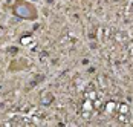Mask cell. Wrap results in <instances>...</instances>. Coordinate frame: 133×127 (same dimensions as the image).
Returning <instances> with one entry per match:
<instances>
[{
	"label": "cell",
	"instance_id": "obj_1",
	"mask_svg": "<svg viewBox=\"0 0 133 127\" xmlns=\"http://www.w3.org/2000/svg\"><path fill=\"white\" fill-rule=\"evenodd\" d=\"M5 126H15V127H26V126H35L40 124V121H37L35 118H32L31 115H20V113H12L8 116V119L2 121Z\"/></svg>",
	"mask_w": 133,
	"mask_h": 127
},
{
	"label": "cell",
	"instance_id": "obj_2",
	"mask_svg": "<svg viewBox=\"0 0 133 127\" xmlns=\"http://www.w3.org/2000/svg\"><path fill=\"white\" fill-rule=\"evenodd\" d=\"M113 116L119 121L121 124H130L133 121L132 109H130V106L125 104V103H116V109H115Z\"/></svg>",
	"mask_w": 133,
	"mask_h": 127
},
{
	"label": "cell",
	"instance_id": "obj_3",
	"mask_svg": "<svg viewBox=\"0 0 133 127\" xmlns=\"http://www.w3.org/2000/svg\"><path fill=\"white\" fill-rule=\"evenodd\" d=\"M115 41L124 45V43H127V41H129V35H127L125 32H122V31H121V32H116V34H115Z\"/></svg>",
	"mask_w": 133,
	"mask_h": 127
},
{
	"label": "cell",
	"instance_id": "obj_4",
	"mask_svg": "<svg viewBox=\"0 0 133 127\" xmlns=\"http://www.w3.org/2000/svg\"><path fill=\"white\" fill-rule=\"evenodd\" d=\"M125 11H127V15H129V17H133V0L130 2V5L127 6V9H125Z\"/></svg>",
	"mask_w": 133,
	"mask_h": 127
}]
</instances>
